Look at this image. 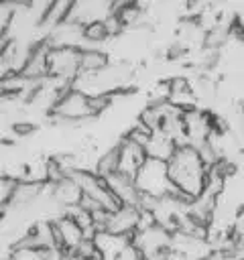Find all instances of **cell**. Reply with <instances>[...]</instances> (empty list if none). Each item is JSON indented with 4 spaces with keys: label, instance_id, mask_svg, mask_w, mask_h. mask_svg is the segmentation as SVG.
Wrapping results in <instances>:
<instances>
[{
    "label": "cell",
    "instance_id": "obj_1",
    "mask_svg": "<svg viewBox=\"0 0 244 260\" xmlns=\"http://www.w3.org/2000/svg\"><path fill=\"white\" fill-rule=\"evenodd\" d=\"M169 179L175 187V191L187 199L195 201L205 193L209 167L203 162L199 150L191 144H179L171 160L167 162Z\"/></svg>",
    "mask_w": 244,
    "mask_h": 260
},
{
    "label": "cell",
    "instance_id": "obj_2",
    "mask_svg": "<svg viewBox=\"0 0 244 260\" xmlns=\"http://www.w3.org/2000/svg\"><path fill=\"white\" fill-rule=\"evenodd\" d=\"M134 183H136L140 195L144 197V201H155V199H165V197L179 195L175 191L171 179H169L167 162H161V160L146 158V162L138 171Z\"/></svg>",
    "mask_w": 244,
    "mask_h": 260
},
{
    "label": "cell",
    "instance_id": "obj_3",
    "mask_svg": "<svg viewBox=\"0 0 244 260\" xmlns=\"http://www.w3.org/2000/svg\"><path fill=\"white\" fill-rule=\"evenodd\" d=\"M177 142L171 140L169 136H165L163 132H152L146 146H144V152H146V158H152V160H161V162H169L171 156L175 154L177 150Z\"/></svg>",
    "mask_w": 244,
    "mask_h": 260
},
{
    "label": "cell",
    "instance_id": "obj_4",
    "mask_svg": "<svg viewBox=\"0 0 244 260\" xmlns=\"http://www.w3.org/2000/svg\"><path fill=\"white\" fill-rule=\"evenodd\" d=\"M112 65L108 49H81V73H98Z\"/></svg>",
    "mask_w": 244,
    "mask_h": 260
}]
</instances>
